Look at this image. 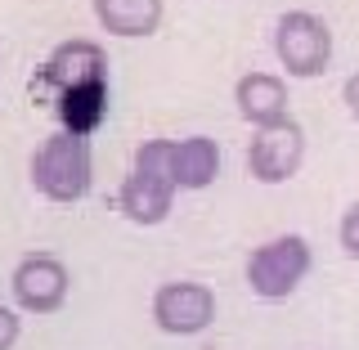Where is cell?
Instances as JSON below:
<instances>
[{
    "instance_id": "1",
    "label": "cell",
    "mask_w": 359,
    "mask_h": 350,
    "mask_svg": "<svg viewBox=\"0 0 359 350\" xmlns=\"http://www.w3.org/2000/svg\"><path fill=\"white\" fill-rule=\"evenodd\" d=\"M175 140H144L130 157V171L117 189V207L130 224H162L175 207L180 180H175V162H171Z\"/></svg>"
},
{
    "instance_id": "2",
    "label": "cell",
    "mask_w": 359,
    "mask_h": 350,
    "mask_svg": "<svg viewBox=\"0 0 359 350\" xmlns=\"http://www.w3.org/2000/svg\"><path fill=\"white\" fill-rule=\"evenodd\" d=\"M95 184V149L86 135L54 130L32 153V189L45 202H81Z\"/></svg>"
},
{
    "instance_id": "3",
    "label": "cell",
    "mask_w": 359,
    "mask_h": 350,
    "mask_svg": "<svg viewBox=\"0 0 359 350\" xmlns=\"http://www.w3.org/2000/svg\"><path fill=\"white\" fill-rule=\"evenodd\" d=\"M314 269V252L301 234H278L261 247H252L247 256V288L256 292L261 301H287L292 292L310 278Z\"/></svg>"
},
{
    "instance_id": "4",
    "label": "cell",
    "mask_w": 359,
    "mask_h": 350,
    "mask_svg": "<svg viewBox=\"0 0 359 350\" xmlns=\"http://www.w3.org/2000/svg\"><path fill=\"white\" fill-rule=\"evenodd\" d=\"M274 54H278V63H283L287 76H301V81L323 76L328 63H332L328 22L319 14H310V9H287V14L274 22Z\"/></svg>"
},
{
    "instance_id": "5",
    "label": "cell",
    "mask_w": 359,
    "mask_h": 350,
    "mask_svg": "<svg viewBox=\"0 0 359 350\" xmlns=\"http://www.w3.org/2000/svg\"><path fill=\"white\" fill-rule=\"evenodd\" d=\"M9 292H14V306L22 314H59L67 306V292H72V274L54 252H32L22 256L9 274Z\"/></svg>"
},
{
    "instance_id": "6",
    "label": "cell",
    "mask_w": 359,
    "mask_h": 350,
    "mask_svg": "<svg viewBox=\"0 0 359 350\" xmlns=\"http://www.w3.org/2000/svg\"><path fill=\"white\" fill-rule=\"evenodd\" d=\"M306 162V130L297 117H283L274 126H256L247 144V171L256 184H287Z\"/></svg>"
},
{
    "instance_id": "7",
    "label": "cell",
    "mask_w": 359,
    "mask_h": 350,
    "mask_svg": "<svg viewBox=\"0 0 359 350\" xmlns=\"http://www.w3.org/2000/svg\"><path fill=\"white\" fill-rule=\"evenodd\" d=\"M153 323L171 337H198L216 323V292L194 278H171L153 292Z\"/></svg>"
},
{
    "instance_id": "8",
    "label": "cell",
    "mask_w": 359,
    "mask_h": 350,
    "mask_svg": "<svg viewBox=\"0 0 359 350\" xmlns=\"http://www.w3.org/2000/svg\"><path fill=\"white\" fill-rule=\"evenodd\" d=\"M99 76H108V54L99 41L90 36H72V41H59L50 50V59L41 63L36 81L32 90H54V95H63L67 86H81V81H99Z\"/></svg>"
},
{
    "instance_id": "9",
    "label": "cell",
    "mask_w": 359,
    "mask_h": 350,
    "mask_svg": "<svg viewBox=\"0 0 359 350\" xmlns=\"http://www.w3.org/2000/svg\"><path fill=\"white\" fill-rule=\"evenodd\" d=\"M108 108H112L108 76H99V81H81V86H67L63 95H54V117H59V130L86 135V140L108 121Z\"/></svg>"
},
{
    "instance_id": "10",
    "label": "cell",
    "mask_w": 359,
    "mask_h": 350,
    "mask_svg": "<svg viewBox=\"0 0 359 350\" xmlns=\"http://www.w3.org/2000/svg\"><path fill=\"white\" fill-rule=\"evenodd\" d=\"M233 104H238V117L252 121V126H274V121L292 117L287 112V81L274 72H243L233 81Z\"/></svg>"
},
{
    "instance_id": "11",
    "label": "cell",
    "mask_w": 359,
    "mask_h": 350,
    "mask_svg": "<svg viewBox=\"0 0 359 350\" xmlns=\"http://www.w3.org/2000/svg\"><path fill=\"white\" fill-rule=\"evenodd\" d=\"M171 162H175L180 194L211 189V184H216V175H220V144L211 140V135H184V140H175Z\"/></svg>"
},
{
    "instance_id": "12",
    "label": "cell",
    "mask_w": 359,
    "mask_h": 350,
    "mask_svg": "<svg viewBox=\"0 0 359 350\" xmlns=\"http://www.w3.org/2000/svg\"><path fill=\"white\" fill-rule=\"evenodd\" d=\"M95 18L108 36L140 41L162 27V0H95Z\"/></svg>"
},
{
    "instance_id": "13",
    "label": "cell",
    "mask_w": 359,
    "mask_h": 350,
    "mask_svg": "<svg viewBox=\"0 0 359 350\" xmlns=\"http://www.w3.org/2000/svg\"><path fill=\"white\" fill-rule=\"evenodd\" d=\"M337 243H341V252L351 256V261H359V202H351V207L341 211V220H337Z\"/></svg>"
},
{
    "instance_id": "14",
    "label": "cell",
    "mask_w": 359,
    "mask_h": 350,
    "mask_svg": "<svg viewBox=\"0 0 359 350\" xmlns=\"http://www.w3.org/2000/svg\"><path fill=\"white\" fill-rule=\"evenodd\" d=\"M18 337H22V319H18V310L0 306V350H14V346H18Z\"/></svg>"
},
{
    "instance_id": "15",
    "label": "cell",
    "mask_w": 359,
    "mask_h": 350,
    "mask_svg": "<svg viewBox=\"0 0 359 350\" xmlns=\"http://www.w3.org/2000/svg\"><path fill=\"white\" fill-rule=\"evenodd\" d=\"M341 104H346V112L359 121V72H351L346 76V86H341Z\"/></svg>"
}]
</instances>
